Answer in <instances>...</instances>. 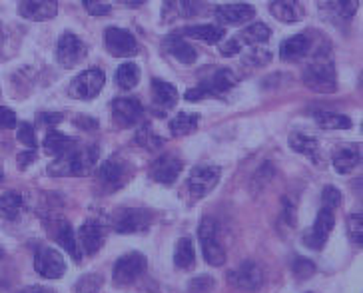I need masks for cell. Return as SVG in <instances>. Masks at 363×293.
Masks as SVG:
<instances>
[{"label": "cell", "mask_w": 363, "mask_h": 293, "mask_svg": "<svg viewBox=\"0 0 363 293\" xmlns=\"http://www.w3.org/2000/svg\"><path fill=\"white\" fill-rule=\"evenodd\" d=\"M98 162L96 146H74L70 152L56 158L48 166V174L52 176H86L94 170Z\"/></svg>", "instance_id": "cell-1"}, {"label": "cell", "mask_w": 363, "mask_h": 293, "mask_svg": "<svg viewBox=\"0 0 363 293\" xmlns=\"http://www.w3.org/2000/svg\"><path fill=\"white\" fill-rule=\"evenodd\" d=\"M303 84L320 94H331L337 88L335 80V66L331 60L330 52L325 48H321L318 54L313 56L310 64L303 70Z\"/></svg>", "instance_id": "cell-2"}, {"label": "cell", "mask_w": 363, "mask_h": 293, "mask_svg": "<svg viewBox=\"0 0 363 293\" xmlns=\"http://www.w3.org/2000/svg\"><path fill=\"white\" fill-rule=\"evenodd\" d=\"M198 238H200V246H202V255L208 265L212 268H220L225 263V248L220 238V229H218V222L214 217H203L200 229H198Z\"/></svg>", "instance_id": "cell-3"}, {"label": "cell", "mask_w": 363, "mask_h": 293, "mask_svg": "<svg viewBox=\"0 0 363 293\" xmlns=\"http://www.w3.org/2000/svg\"><path fill=\"white\" fill-rule=\"evenodd\" d=\"M148 268V261H146V255H142L140 251H132V253H126L122 255L120 260L114 263V272H112V282L124 287V285H130L136 280H140L144 272Z\"/></svg>", "instance_id": "cell-4"}, {"label": "cell", "mask_w": 363, "mask_h": 293, "mask_svg": "<svg viewBox=\"0 0 363 293\" xmlns=\"http://www.w3.org/2000/svg\"><path fill=\"white\" fill-rule=\"evenodd\" d=\"M234 86V72H230V70H220V72H216L214 76L210 78V80H206L200 86L190 88V90L184 94V98H186L188 102H198V100H203V98L222 96V94H225L228 90H232Z\"/></svg>", "instance_id": "cell-5"}, {"label": "cell", "mask_w": 363, "mask_h": 293, "mask_svg": "<svg viewBox=\"0 0 363 293\" xmlns=\"http://www.w3.org/2000/svg\"><path fill=\"white\" fill-rule=\"evenodd\" d=\"M104 72L98 68H90L80 72L78 76L72 80V84L68 88V94L76 100H92L100 94V90L104 88Z\"/></svg>", "instance_id": "cell-6"}, {"label": "cell", "mask_w": 363, "mask_h": 293, "mask_svg": "<svg viewBox=\"0 0 363 293\" xmlns=\"http://www.w3.org/2000/svg\"><path fill=\"white\" fill-rule=\"evenodd\" d=\"M335 226V212L330 209V207H323L321 206L320 214L315 217V222H313V226L311 229L303 236V243H306V248H310V250H321L323 246H325V241L330 238L331 229Z\"/></svg>", "instance_id": "cell-7"}, {"label": "cell", "mask_w": 363, "mask_h": 293, "mask_svg": "<svg viewBox=\"0 0 363 293\" xmlns=\"http://www.w3.org/2000/svg\"><path fill=\"white\" fill-rule=\"evenodd\" d=\"M228 282H232L238 289L244 292H257L264 285V270L256 261H244L228 273Z\"/></svg>", "instance_id": "cell-8"}, {"label": "cell", "mask_w": 363, "mask_h": 293, "mask_svg": "<svg viewBox=\"0 0 363 293\" xmlns=\"http://www.w3.org/2000/svg\"><path fill=\"white\" fill-rule=\"evenodd\" d=\"M220 178H222V170L218 166H198L190 172L188 188H190L194 197L200 200V197H206L216 185L220 184Z\"/></svg>", "instance_id": "cell-9"}, {"label": "cell", "mask_w": 363, "mask_h": 293, "mask_svg": "<svg viewBox=\"0 0 363 293\" xmlns=\"http://www.w3.org/2000/svg\"><path fill=\"white\" fill-rule=\"evenodd\" d=\"M34 270L44 280H60L66 272V261L54 248H40L34 255Z\"/></svg>", "instance_id": "cell-10"}, {"label": "cell", "mask_w": 363, "mask_h": 293, "mask_svg": "<svg viewBox=\"0 0 363 293\" xmlns=\"http://www.w3.org/2000/svg\"><path fill=\"white\" fill-rule=\"evenodd\" d=\"M112 224L118 234H138L150 228V216L140 207H122L116 212Z\"/></svg>", "instance_id": "cell-11"}, {"label": "cell", "mask_w": 363, "mask_h": 293, "mask_svg": "<svg viewBox=\"0 0 363 293\" xmlns=\"http://www.w3.org/2000/svg\"><path fill=\"white\" fill-rule=\"evenodd\" d=\"M104 42H106L108 52L116 58H130V56L138 54V42L134 34L124 28H108L104 34Z\"/></svg>", "instance_id": "cell-12"}, {"label": "cell", "mask_w": 363, "mask_h": 293, "mask_svg": "<svg viewBox=\"0 0 363 293\" xmlns=\"http://www.w3.org/2000/svg\"><path fill=\"white\" fill-rule=\"evenodd\" d=\"M130 178V168L128 163L124 162L120 156H112L108 158L106 162L100 166L98 170V180L100 184L108 188V190H116L128 182Z\"/></svg>", "instance_id": "cell-13"}, {"label": "cell", "mask_w": 363, "mask_h": 293, "mask_svg": "<svg viewBox=\"0 0 363 293\" xmlns=\"http://www.w3.org/2000/svg\"><path fill=\"white\" fill-rule=\"evenodd\" d=\"M144 114V108L136 98H116L112 102V120L120 128L136 126Z\"/></svg>", "instance_id": "cell-14"}, {"label": "cell", "mask_w": 363, "mask_h": 293, "mask_svg": "<svg viewBox=\"0 0 363 293\" xmlns=\"http://www.w3.org/2000/svg\"><path fill=\"white\" fill-rule=\"evenodd\" d=\"M86 44L72 33H65L56 46V58L65 68H72L80 60H84Z\"/></svg>", "instance_id": "cell-15"}, {"label": "cell", "mask_w": 363, "mask_h": 293, "mask_svg": "<svg viewBox=\"0 0 363 293\" xmlns=\"http://www.w3.org/2000/svg\"><path fill=\"white\" fill-rule=\"evenodd\" d=\"M182 170H184V162L174 154H166L160 156L158 160H154L152 168H150V176L162 185L176 184V180L180 178Z\"/></svg>", "instance_id": "cell-16"}, {"label": "cell", "mask_w": 363, "mask_h": 293, "mask_svg": "<svg viewBox=\"0 0 363 293\" xmlns=\"http://www.w3.org/2000/svg\"><path fill=\"white\" fill-rule=\"evenodd\" d=\"M18 14L22 18L33 22L52 21L58 14V2L56 0H21Z\"/></svg>", "instance_id": "cell-17"}, {"label": "cell", "mask_w": 363, "mask_h": 293, "mask_svg": "<svg viewBox=\"0 0 363 293\" xmlns=\"http://www.w3.org/2000/svg\"><path fill=\"white\" fill-rule=\"evenodd\" d=\"M288 142L294 152L310 158L315 166H323V152H321V144L318 142V138H313L311 134H303V132H291Z\"/></svg>", "instance_id": "cell-18"}, {"label": "cell", "mask_w": 363, "mask_h": 293, "mask_svg": "<svg viewBox=\"0 0 363 293\" xmlns=\"http://www.w3.org/2000/svg\"><path fill=\"white\" fill-rule=\"evenodd\" d=\"M104 238H106L104 226H100L98 222H84L82 228L78 229L76 241L86 255H94L104 246Z\"/></svg>", "instance_id": "cell-19"}, {"label": "cell", "mask_w": 363, "mask_h": 293, "mask_svg": "<svg viewBox=\"0 0 363 293\" xmlns=\"http://www.w3.org/2000/svg\"><path fill=\"white\" fill-rule=\"evenodd\" d=\"M256 16V8L252 4H244V2H238V4H222L216 8V18L225 24V26H240V24H246L247 21H252Z\"/></svg>", "instance_id": "cell-20"}, {"label": "cell", "mask_w": 363, "mask_h": 293, "mask_svg": "<svg viewBox=\"0 0 363 293\" xmlns=\"http://www.w3.org/2000/svg\"><path fill=\"white\" fill-rule=\"evenodd\" d=\"M202 11V0H164L162 16L166 22L192 18Z\"/></svg>", "instance_id": "cell-21"}, {"label": "cell", "mask_w": 363, "mask_h": 293, "mask_svg": "<svg viewBox=\"0 0 363 293\" xmlns=\"http://www.w3.org/2000/svg\"><path fill=\"white\" fill-rule=\"evenodd\" d=\"M331 162H333V168L337 174H350L362 162V150L357 144H345L335 150Z\"/></svg>", "instance_id": "cell-22"}, {"label": "cell", "mask_w": 363, "mask_h": 293, "mask_svg": "<svg viewBox=\"0 0 363 293\" xmlns=\"http://www.w3.org/2000/svg\"><path fill=\"white\" fill-rule=\"evenodd\" d=\"M311 38L310 34L301 33L296 34V36H289L288 40H284L281 46H279V58L286 60V62H296L299 58L310 52Z\"/></svg>", "instance_id": "cell-23"}, {"label": "cell", "mask_w": 363, "mask_h": 293, "mask_svg": "<svg viewBox=\"0 0 363 293\" xmlns=\"http://www.w3.org/2000/svg\"><path fill=\"white\" fill-rule=\"evenodd\" d=\"M164 50L174 56L178 62L186 66L194 64L196 58H198V52H196V48H194L192 44L186 42L184 36H176V34H172V36H168L164 40Z\"/></svg>", "instance_id": "cell-24"}, {"label": "cell", "mask_w": 363, "mask_h": 293, "mask_svg": "<svg viewBox=\"0 0 363 293\" xmlns=\"http://www.w3.org/2000/svg\"><path fill=\"white\" fill-rule=\"evenodd\" d=\"M269 12L284 24H294L303 18V6L299 0H272Z\"/></svg>", "instance_id": "cell-25"}, {"label": "cell", "mask_w": 363, "mask_h": 293, "mask_svg": "<svg viewBox=\"0 0 363 293\" xmlns=\"http://www.w3.org/2000/svg\"><path fill=\"white\" fill-rule=\"evenodd\" d=\"M152 96H154V104L160 106L162 110H170L176 106L178 102V90L174 84L166 82V80H160V78H154L152 80Z\"/></svg>", "instance_id": "cell-26"}, {"label": "cell", "mask_w": 363, "mask_h": 293, "mask_svg": "<svg viewBox=\"0 0 363 293\" xmlns=\"http://www.w3.org/2000/svg\"><path fill=\"white\" fill-rule=\"evenodd\" d=\"M43 146L44 152L48 154V156L60 158V156H65L66 152H70V150L74 148L76 140L74 138H70V136H66V134H62V132L50 130L46 134Z\"/></svg>", "instance_id": "cell-27"}, {"label": "cell", "mask_w": 363, "mask_h": 293, "mask_svg": "<svg viewBox=\"0 0 363 293\" xmlns=\"http://www.w3.org/2000/svg\"><path fill=\"white\" fill-rule=\"evenodd\" d=\"M182 36L203 40L206 44H218L225 36V30L216 24H200V26H188L182 30Z\"/></svg>", "instance_id": "cell-28"}, {"label": "cell", "mask_w": 363, "mask_h": 293, "mask_svg": "<svg viewBox=\"0 0 363 293\" xmlns=\"http://www.w3.org/2000/svg\"><path fill=\"white\" fill-rule=\"evenodd\" d=\"M54 236H56V241L72 255V260L80 261V251H78V241H76L74 229H72V226H70L68 222H65V219L58 222Z\"/></svg>", "instance_id": "cell-29"}, {"label": "cell", "mask_w": 363, "mask_h": 293, "mask_svg": "<svg viewBox=\"0 0 363 293\" xmlns=\"http://www.w3.org/2000/svg\"><path fill=\"white\" fill-rule=\"evenodd\" d=\"M174 263L180 270H194V265H196V250H194L192 239H178L176 250H174Z\"/></svg>", "instance_id": "cell-30"}, {"label": "cell", "mask_w": 363, "mask_h": 293, "mask_svg": "<svg viewBox=\"0 0 363 293\" xmlns=\"http://www.w3.org/2000/svg\"><path fill=\"white\" fill-rule=\"evenodd\" d=\"M198 126H200V116H198V114H192V112H180V114L170 122V132L172 136L182 138V136H188V134H192V132L198 130Z\"/></svg>", "instance_id": "cell-31"}, {"label": "cell", "mask_w": 363, "mask_h": 293, "mask_svg": "<svg viewBox=\"0 0 363 293\" xmlns=\"http://www.w3.org/2000/svg\"><path fill=\"white\" fill-rule=\"evenodd\" d=\"M315 122L323 130H347L352 128V120L337 112H315Z\"/></svg>", "instance_id": "cell-32"}, {"label": "cell", "mask_w": 363, "mask_h": 293, "mask_svg": "<svg viewBox=\"0 0 363 293\" xmlns=\"http://www.w3.org/2000/svg\"><path fill=\"white\" fill-rule=\"evenodd\" d=\"M140 68L138 64H134V62H126V64H122L116 70V86L122 88V90H132V88L138 86L140 82Z\"/></svg>", "instance_id": "cell-33"}, {"label": "cell", "mask_w": 363, "mask_h": 293, "mask_svg": "<svg viewBox=\"0 0 363 293\" xmlns=\"http://www.w3.org/2000/svg\"><path fill=\"white\" fill-rule=\"evenodd\" d=\"M22 207H24V200L21 194L16 192H6L0 195V216L4 219H16L21 216Z\"/></svg>", "instance_id": "cell-34"}, {"label": "cell", "mask_w": 363, "mask_h": 293, "mask_svg": "<svg viewBox=\"0 0 363 293\" xmlns=\"http://www.w3.org/2000/svg\"><path fill=\"white\" fill-rule=\"evenodd\" d=\"M240 38L246 44H250V46H262V44H266L272 38V30L264 22H254V24L246 26V30L242 33Z\"/></svg>", "instance_id": "cell-35"}, {"label": "cell", "mask_w": 363, "mask_h": 293, "mask_svg": "<svg viewBox=\"0 0 363 293\" xmlns=\"http://www.w3.org/2000/svg\"><path fill=\"white\" fill-rule=\"evenodd\" d=\"M328 11L340 21H352L359 11V0H328Z\"/></svg>", "instance_id": "cell-36"}, {"label": "cell", "mask_w": 363, "mask_h": 293, "mask_svg": "<svg viewBox=\"0 0 363 293\" xmlns=\"http://www.w3.org/2000/svg\"><path fill=\"white\" fill-rule=\"evenodd\" d=\"M136 142H138L142 148H146V150H158V148H162V144H164V140L150 126H142L140 128L138 134H136Z\"/></svg>", "instance_id": "cell-37"}, {"label": "cell", "mask_w": 363, "mask_h": 293, "mask_svg": "<svg viewBox=\"0 0 363 293\" xmlns=\"http://www.w3.org/2000/svg\"><path fill=\"white\" fill-rule=\"evenodd\" d=\"M291 272H294V277H296V280L303 282V280H310L311 275L315 273V265H313V261L298 255L296 261H294V265H291Z\"/></svg>", "instance_id": "cell-38"}, {"label": "cell", "mask_w": 363, "mask_h": 293, "mask_svg": "<svg viewBox=\"0 0 363 293\" xmlns=\"http://www.w3.org/2000/svg\"><path fill=\"white\" fill-rule=\"evenodd\" d=\"M347 234H350V239L353 243L362 246L363 241V216L362 212L357 214H352L350 219H347Z\"/></svg>", "instance_id": "cell-39"}, {"label": "cell", "mask_w": 363, "mask_h": 293, "mask_svg": "<svg viewBox=\"0 0 363 293\" xmlns=\"http://www.w3.org/2000/svg\"><path fill=\"white\" fill-rule=\"evenodd\" d=\"M321 202H323V207H330V209L335 212L337 207L342 206L343 195L335 185H325L323 192H321Z\"/></svg>", "instance_id": "cell-40"}, {"label": "cell", "mask_w": 363, "mask_h": 293, "mask_svg": "<svg viewBox=\"0 0 363 293\" xmlns=\"http://www.w3.org/2000/svg\"><path fill=\"white\" fill-rule=\"evenodd\" d=\"M104 283V277H100L96 273H90V275H84L80 282L76 283V292L78 293H96Z\"/></svg>", "instance_id": "cell-41"}, {"label": "cell", "mask_w": 363, "mask_h": 293, "mask_svg": "<svg viewBox=\"0 0 363 293\" xmlns=\"http://www.w3.org/2000/svg\"><path fill=\"white\" fill-rule=\"evenodd\" d=\"M18 140L26 146V148H30V150H34L38 144H36V134H34V128L33 124H28V122H22L21 126H18Z\"/></svg>", "instance_id": "cell-42"}, {"label": "cell", "mask_w": 363, "mask_h": 293, "mask_svg": "<svg viewBox=\"0 0 363 293\" xmlns=\"http://www.w3.org/2000/svg\"><path fill=\"white\" fill-rule=\"evenodd\" d=\"M84 8L92 16H106L112 11V6L108 4L106 0H84Z\"/></svg>", "instance_id": "cell-43"}, {"label": "cell", "mask_w": 363, "mask_h": 293, "mask_svg": "<svg viewBox=\"0 0 363 293\" xmlns=\"http://www.w3.org/2000/svg\"><path fill=\"white\" fill-rule=\"evenodd\" d=\"M214 287V280L210 275H200L190 282V293H208Z\"/></svg>", "instance_id": "cell-44"}, {"label": "cell", "mask_w": 363, "mask_h": 293, "mask_svg": "<svg viewBox=\"0 0 363 293\" xmlns=\"http://www.w3.org/2000/svg\"><path fill=\"white\" fill-rule=\"evenodd\" d=\"M16 126V114L11 108H0V130H11Z\"/></svg>", "instance_id": "cell-45"}, {"label": "cell", "mask_w": 363, "mask_h": 293, "mask_svg": "<svg viewBox=\"0 0 363 293\" xmlns=\"http://www.w3.org/2000/svg\"><path fill=\"white\" fill-rule=\"evenodd\" d=\"M240 52H242V44H240V40H235V38H232V40H228V42L220 46V54L224 56V58H232V56H238Z\"/></svg>", "instance_id": "cell-46"}, {"label": "cell", "mask_w": 363, "mask_h": 293, "mask_svg": "<svg viewBox=\"0 0 363 293\" xmlns=\"http://www.w3.org/2000/svg\"><path fill=\"white\" fill-rule=\"evenodd\" d=\"M38 120H40V124L48 126V128H52V126H56V124H60V122H62V114H58V112H43V114L38 116Z\"/></svg>", "instance_id": "cell-47"}, {"label": "cell", "mask_w": 363, "mask_h": 293, "mask_svg": "<svg viewBox=\"0 0 363 293\" xmlns=\"http://www.w3.org/2000/svg\"><path fill=\"white\" fill-rule=\"evenodd\" d=\"M34 160H36V152H34V150L18 154V168H21V170H26L28 166H33Z\"/></svg>", "instance_id": "cell-48"}, {"label": "cell", "mask_w": 363, "mask_h": 293, "mask_svg": "<svg viewBox=\"0 0 363 293\" xmlns=\"http://www.w3.org/2000/svg\"><path fill=\"white\" fill-rule=\"evenodd\" d=\"M18 293H56L50 287H44V285H28V287H24Z\"/></svg>", "instance_id": "cell-49"}, {"label": "cell", "mask_w": 363, "mask_h": 293, "mask_svg": "<svg viewBox=\"0 0 363 293\" xmlns=\"http://www.w3.org/2000/svg\"><path fill=\"white\" fill-rule=\"evenodd\" d=\"M122 6H128V8H138V6H142L146 0H118Z\"/></svg>", "instance_id": "cell-50"}, {"label": "cell", "mask_w": 363, "mask_h": 293, "mask_svg": "<svg viewBox=\"0 0 363 293\" xmlns=\"http://www.w3.org/2000/svg\"><path fill=\"white\" fill-rule=\"evenodd\" d=\"M76 124H78V126H88V124H90V126H94V128H96V122H94V120H90V118L76 120Z\"/></svg>", "instance_id": "cell-51"}, {"label": "cell", "mask_w": 363, "mask_h": 293, "mask_svg": "<svg viewBox=\"0 0 363 293\" xmlns=\"http://www.w3.org/2000/svg\"><path fill=\"white\" fill-rule=\"evenodd\" d=\"M2 255H4V251H2V248H0V260H2Z\"/></svg>", "instance_id": "cell-52"}, {"label": "cell", "mask_w": 363, "mask_h": 293, "mask_svg": "<svg viewBox=\"0 0 363 293\" xmlns=\"http://www.w3.org/2000/svg\"><path fill=\"white\" fill-rule=\"evenodd\" d=\"M0 42H2V28H0Z\"/></svg>", "instance_id": "cell-53"}, {"label": "cell", "mask_w": 363, "mask_h": 293, "mask_svg": "<svg viewBox=\"0 0 363 293\" xmlns=\"http://www.w3.org/2000/svg\"><path fill=\"white\" fill-rule=\"evenodd\" d=\"M0 182H2V172H0Z\"/></svg>", "instance_id": "cell-54"}]
</instances>
